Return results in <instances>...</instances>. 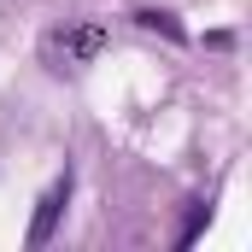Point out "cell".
I'll return each instance as SVG.
<instances>
[{
	"label": "cell",
	"mask_w": 252,
	"mask_h": 252,
	"mask_svg": "<svg viewBox=\"0 0 252 252\" xmlns=\"http://www.w3.org/2000/svg\"><path fill=\"white\" fill-rule=\"evenodd\" d=\"M106 47V24H64V30H47L41 35V59L53 70H76Z\"/></svg>",
	"instance_id": "cell-1"
},
{
	"label": "cell",
	"mask_w": 252,
	"mask_h": 252,
	"mask_svg": "<svg viewBox=\"0 0 252 252\" xmlns=\"http://www.w3.org/2000/svg\"><path fill=\"white\" fill-rule=\"evenodd\" d=\"M70 182H76V176H70V164H64L59 176H53V188L35 199V217H30V235H24V247H35V252H41L47 241H53V229H59L64 205H70Z\"/></svg>",
	"instance_id": "cell-2"
},
{
	"label": "cell",
	"mask_w": 252,
	"mask_h": 252,
	"mask_svg": "<svg viewBox=\"0 0 252 252\" xmlns=\"http://www.w3.org/2000/svg\"><path fill=\"white\" fill-rule=\"evenodd\" d=\"M135 24H141V30H158V35H170V41H188V30L176 24V12H158V6H141V12H135Z\"/></svg>",
	"instance_id": "cell-3"
},
{
	"label": "cell",
	"mask_w": 252,
	"mask_h": 252,
	"mask_svg": "<svg viewBox=\"0 0 252 252\" xmlns=\"http://www.w3.org/2000/svg\"><path fill=\"white\" fill-rule=\"evenodd\" d=\"M205 223H211V199H188V217H182V229H176V247H193Z\"/></svg>",
	"instance_id": "cell-4"
}]
</instances>
